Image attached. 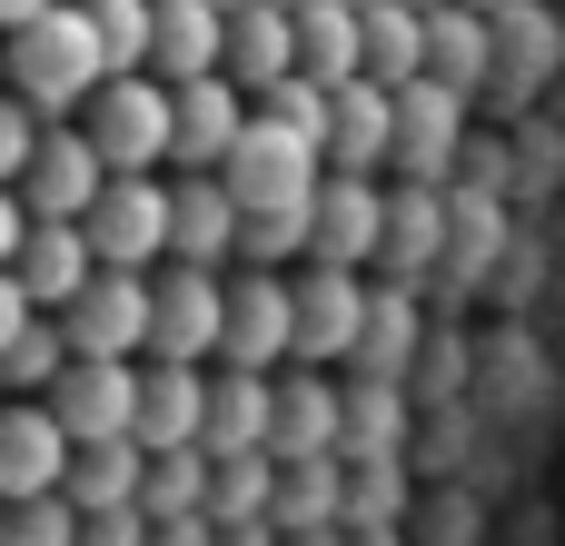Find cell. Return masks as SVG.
<instances>
[{"label":"cell","mask_w":565,"mask_h":546,"mask_svg":"<svg viewBox=\"0 0 565 546\" xmlns=\"http://www.w3.org/2000/svg\"><path fill=\"white\" fill-rule=\"evenodd\" d=\"M288 70H298V10H288V0H248V10L228 20V80H238L248 99H268Z\"/></svg>","instance_id":"cell-23"},{"label":"cell","mask_w":565,"mask_h":546,"mask_svg":"<svg viewBox=\"0 0 565 546\" xmlns=\"http://www.w3.org/2000/svg\"><path fill=\"white\" fill-rule=\"evenodd\" d=\"M99 189H109V159L89 149V129H79V119H50L40 159L20 169V199H30L40 219H89V209H99Z\"/></svg>","instance_id":"cell-12"},{"label":"cell","mask_w":565,"mask_h":546,"mask_svg":"<svg viewBox=\"0 0 565 546\" xmlns=\"http://www.w3.org/2000/svg\"><path fill=\"white\" fill-rule=\"evenodd\" d=\"M149 507H119V517H79V546H149Z\"/></svg>","instance_id":"cell-40"},{"label":"cell","mask_w":565,"mask_h":546,"mask_svg":"<svg viewBox=\"0 0 565 546\" xmlns=\"http://www.w3.org/2000/svg\"><path fill=\"white\" fill-rule=\"evenodd\" d=\"M149 70H159L169 90L228 70V10H218V0H159V60H149Z\"/></svg>","instance_id":"cell-26"},{"label":"cell","mask_w":565,"mask_h":546,"mask_svg":"<svg viewBox=\"0 0 565 546\" xmlns=\"http://www.w3.org/2000/svg\"><path fill=\"white\" fill-rule=\"evenodd\" d=\"M447 229H457V199L427 189V179H397V189H387V259H377V279L437 288V269H447Z\"/></svg>","instance_id":"cell-13"},{"label":"cell","mask_w":565,"mask_h":546,"mask_svg":"<svg viewBox=\"0 0 565 546\" xmlns=\"http://www.w3.org/2000/svg\"><path fill=\"white\" fill-rule=\"evenodd\" d=\"M209 378L218 368H179V358H149V408H139V448H209Z\"/></svg>","instance_id":"cell-22"},{"label":"cell","mask_w":565,"mask_h":546,"mask_svg":"<svg viewBox=\"0 0 565 546\" xmlns=\"http://www.w3.org/2000/svg\"><path fill=\"white\" fill-rule=\"evenodd\" d=\"M79 358H149V279L139 269H99L70 308H60Z\"/></svg>","instance_id":"cell-11"},{"label":"cell","mask_w":565,"mask_h":546,"mask_svg":"<svg viewBox=\"0 0 565 546\" xmlns=\"http://www.w3.org/2000/svg\"><path fill=\"white\" fill-rule=\"evenodd\" d=\"M209 487H218V458L209 448H159L149 458V527H169V517H209Z\"/></svg>","instance_id":"cell-34"},{"label":"cell","mask_w":565,"mask_h":546,"mask_svg":"<svg viewBox=\"0 0 565 546\" xmlns=\"http://www.w3.org/2000/svg\"><path fill=\"white\" fill-rule=\"evenodd\" d=\"M278 458H348V378L328 368L278 378Z\"/></svg>","instance_id":"cell-18"},{"label":"cell","mask_w":565,"mask_h":546,"mask_svg":"<svg viewBox=\"0 0 565 546\" xmlns=\"http://www.w3.org/2000/svg\"><path fill=\"white\" fill-rule=\"evenodd\" d=\"M79 129H89V149L109 159V179H149V169L179 159V90H169L159 70H119V80H99V99L79 109Z\"/></svg>","instance_id":"cell-2"},{"label":"cell","mask_w":565,"mask_h":546,"mask_svg":"<svg viewBox=\"0 0 565 546\" xmlns=\"http://www.w3.org/2000/svg\"><path fill=\"white\" fill-rule=\"evenodd\" d=\"M427 288H407V279H377V308H367V338H358V368L348 378H397V388H417V358H427V308H417Z\"/></svg>","instance_id":"cell-20"},{"label":"cell","mask_w":565,"mask_h":546,"mask_svg":"<svg viewBox=\"0 0 565 546\" xmlns=\"http://www.w3.org/2000/svg\"><path fill=\"white\" fill-rule=\"evenodd\" d=\"M169 189H179V239H169V259H189V269H238V229H248L238 189H228L218 169H169Z\"/></svg>","instance_id":"cell-17"},{"label":"cell","mask_w":565,"mask_h":546,"mask_svg":"<svg viewBox=\"0 0 565 546\" xmlns=\"http://www.w3.org/2000/svg\"><path fill=\"white\" fill-rule=\"evenodd\" d=\"M477 119H467V90L447 80H417L397 90V179H427V189H457V159H467Z\"/></svg>","instance_id":"cell-9"},{"label":"cell","mask_w":565,"mask_h":546,"mask_svg":"<svg viewBox=\"0 0 565 546\" xmlns=\"http://www.w3.org/2000/svg\"><path fill=\"white\" fill-rule=\"evenodd\" d=\"M298 70L328 80V90L367 80V10L358 0H308L298 10Z\"/></svg>","instance_id":"cell-25"},{"label":"cell","mask_w":565,"mask_h":546,"mask_svg":"<svg viewBox=\"0 0 565 546\" xmlns=\"http://www.w3.org/2000/svg\"><path fill=\"white\" fill-rule=\"evenodd\" d=\"M10 279H20L40 308H70V298L99 279V249H89V229H79V219H40V229L10 249Z\"/></svg>","instance_id":"cell-19"},{"label":"cell","mask_w":565,"mask_h":546,"mask_svg":"<svg viewBox=\"0 0 565 546\" xmlns=\"http://www.w3.org/2000/svg\"><path fill=\"white\" fill-rule=\"evenodd\" d=\"M565 60V30L536 10V0H516V10H497V80H507V99H526L546 70Z\"/></svg>","instance_id":"cell-32"},{"label":"cell","mask_w":565,"mask_h":546,"mask_svg":"<svg viewBox=\"0 0 565 546\" xmlns=\"http://www.w3.org/2000/svg\"><path fill=\"white\" fill-rule=\"evenodd\" d=\"M238 269H308V209H268L238 229Z\"/></svg>","instance_id":"cell-37"},{"label":"cell","mask_w":565,"mask_h":546,"mask_svg":"<svg viewBox=\"0 0 565 546\" xmlns=\"http://www.w3.org/2000/svg\"><path fill=\"white\" fill-rule=\"evenodd\" d=\"M288 546H358L348 527H318V537H288Z\"/></svg>","instance_id":"cell-43"},{"label":"cell","mask_w":565,"mask_h":546,"mask_svg":"<svg viewBox=\"0 0 565 546\" xmlns=\"http://www.w3.org/2000/svg\"><path fill=\"white\" fill-rule=\"evenodd\" d=\"M417 408L397 378H348V458H407Z\"/></svg>","instance_id":"cell-31"},{"label":"cell","mask_w":565,"mask_h":546,"mask_svg":"<svg viewBox=\"0 0 565 546\" xmlns=\"http://www.w3.org/2000/svg\"><path fill=\"white\" fill-rule=\"evenodd\" d=\"M218 10H228V20H238V10H248V0H218Z\"/></svg>","instance_id":"cell-45"},{"label":"cell","mask_w":565,"mask_h":546,"mask_svg":"<svg viewBox=\"0 0 565 546\" xmlns=\"http://www.w3.org/2000/svg\"><path fill=\"white\" fill-rule=\"evenodd\" d=\"M447 199H457V229H447L437 298H467V288L497 269V249H507V199H487V189H447Z\"/></svg>","instance_id":"cell-27"},{"label":"cell","mask_w":565,"mask_h":546,"mask_svg":"<svg viewBox=\"0 0 565 546\" xmlns=\"http://www.w3.org/2000/svg\"><path fill=\"white\" fill-rule=\"evenodd\" d=\"M70 497H79V517H119V507H139V497H149V448H139V438H99V448H79V458H70Z\"/></svg>","instance_id":"cell-28"},{"label":"cell","mask_w":565,"mask_h":546,"mask_svg":"<svg viewBox=\"0 0 565 546\" xmlns=\"http://www.w3.org/2000/svg\"><path fill=\"white\" fill-rule=\"evenodd\" d=\"M89 229V249H99V269H169V239H179V189L149 169V179H109L99 189V209L79 219Z\"/></svg>","instance_id":"cell-5"},{"label":"cell","mask_w":565,"mask_h":546,"mask_svg":"<svg viewBox=\"0 0 565 546\" xmlns=\"http://www.w3.org/2000/svg\"><path fill=\"white\" fill-rule=\"evenodd\" d=\"M427 80H447V90H487L497 80V20L487 10H467V0H447V10H427Z\"/></svg>","instance_id":"cell-24"},{"label":"cell","mask_w":565,"mask_h":546,"mask_svg":"<svg viewBox=\"0 0 565 546\" xmlns=\"http://www.w3.org/2000/svg\"><path fill=\"white\" fill-rule=\"evenodd\" d=\"M228 348V269H149V358H179V368H218Z\"/></svg>","instance_id":"cell-4"},{"label":"cell","mask_w":565,"mask_h":546,"mask_svg":"<svg viewBox=\"0 0 565 546\" xmlns=\"http://www.w3.org/2000/svg\"><path fill=\"white\" fill-rule=\"evenodd\" d=\"M278 527L288 537L348 527V458H288L278 468Z\"/></svg>","instance_id":"cell-29"},{"label":"cell","mask_w":565,"mask_h":546,"mask_svg":"<svg viewBox=\"0 0 565 546\" xmlns=\"http://www.w3.org/2000/svg\"><path fill=\"white\" fill-rule=\"evenodd\" d=\"M467 10H487V20H497V10H516V0H467Z\"/></svg>","instance_id":"cell-44"},{"label":"cell","mask_w":565,"mask_h":546,"mask_svg":"<svg viewBox=\"0 0 565 546\" xmlns=\"http://www.w3.org/2000/svg\"><path fill=\"white\" fill-rule=\"evenodd\" d=\"M109 80V50L89 30V0H60L50 20L10 30V99H30L40 119H79Z\"/></svg>","instance_id":"cell-1"},{"label":"cell","mask_w":565,"mask_h":546,"mask_svg":"<svg viewBox=\"0 0 565 546\" xmlns=\"http://www.w3.org/2000/svg\"><path fill=\"white\" fill-rule=\"evenodd\" d=\"M248 119H258V99H248L228 70L179 80V159H169V169H228V149L248 139Z\"/></svg>","instance_id":"cell-15"},{"label":"cell","mask_w":565,"mask_h":546,"mask_svg":"<svg viewBox=\"0 0 565 546\" xmlns=\"http://www.w3.org/2000/svg\"><path fill=\"white\" fill-rule=\"evenodd\" d=\"M417 487H407V458H348V537H387L407 527Z\"/></svg>","instance_id":"cell-33"},{"label":"cell","mask_w":565,"mask_h":546,"mask_svg":"<svg viewBox=\"0 0 565 546\" xmlns=\"http://www.w3.org/2000/svg\"><path fill=\"white\" fill-rule=\"evenodd\" d=\"M89 30H99V50H109V80L159 60V0H89Z\"/></svg>","instance_id":"cell-36"},{"label":"cell","mask_w":565,"mask_h":546,"mask_svg":"<svg viewBox=\"0 0 565 546\" xmlns=\"http://www.w3.org/2000/svg\"><path fill=\"white\" fill-rule=\"evenodd\" d=\"M218 368H298V269H228V348Z\"/></svg>","instance_id":"cell-6"},{"label":"cell","mask_w":565,"mask_h":546,"mask_svg":"<svg viewBox=\"0 0 565 546\" xmlns=\"http://www.w3.org/2000/svg\"><path fill=\"white\" fill-rule=\"evenodd\" d=\"M70 458H79V438L50 418V398H20L0 418V497H60Z\"/></svg>","instance_id":"cell-14"},{"label":"cell","mask_w":565,"mask_h":546,"mask_svg":"<svg viewBox=\"0 0 565 546\" xmlns=\"http://www.w3.org/2000/svg\"><path fill=\"white\" fill-rule=\"evenodd\" d=\"M149 546H218V517H169Z\"/></svg>","instance_id":"cell-41"},{"label":"cell","mask_w":565,"mask_h":546,"mask_svg":"<svg viewBox=\"0 0 565 546\" xmlns=\"http://www.w3.org/2000/svg\"><path fill=\"white\" fill-rule=\"evenodd\" d=\"M50 10H60V0H0V20H10V30H30V20H50Z\"/></svg>","instance_id":"cell-42"},{"label":"cell","mask_w":565,"mask_h":546,"mask_svg":"<svg viewBox=\"0 0 565 546\" xmlns=\"http://www.w3.org/2000/svg\"><path fill=\"white\" fill-rule=\"evenodd\" d=\"M308 259H328V269H377V259H387V179L328 169V189H318V209H308Z\"/></svg>","instance_id":"cell-10"},{"label":"cell","mask_w":565,"mask_h":546,"mask_svg":"<svg viewBox=\"0 0 565 546\" xmlns=\"http://www.w3.org/2000/svg\"><path fill=\"white\" fill-rule=\"evenodd\" d=\"M0 546H79V497H70V487H60V497H10Z\"/></svg>","instance_id":"cell-38"},{"label":"cell","mask_w":565,"mask_h":546,"mask_svg":"<svg viewBox=\"0 0 565 546\" xmlns=\"http://www.w3.org/2000/svg\"><path fill=\"white\" fill-rule=\"evenodd\" d=\"M278 448H248V458H218V487H209V517L218 527H258V517H278Z\"/></svg>","instance_id":"cell-35"},{"label":"cell","mask_w":565,"mask_h":546,"mask_svg":"<svg viewBox=\"0 0 565 546\" xmlns=\"http://www.w3.org/2000/svg\"><path fill=\"white\" fill-rule=\"evenodd\" d=\"M278 378H288V368H278ZM278 378H268V368H218V378H209V458L278 448Z\"/></svg>","instance_id":"cell-21"},{"label":"cell","mask_w":565,"mask_h":546,"mask_svg":"<svg viewBox=\"0 0 565 546\" xmlns=\"http://www.w3.org/2000/svg\"><path fill=\"white\" fill-rule=\"evenodd\" d=\"M218 179L238 189L248 219H268V209H318V189H328V139H308V129H288V119L258 109Z\"/></svg>","instance_id":"cell-3"},{"label":"cell","mask_w":565,"mask_h":546,"mask_svg":"<svg viewBox=\"0 0 565 546\" xmlns=\"http://www.w3.org/2000/svg\"><path fill=\"white\" fill-rule=\"evenodd\" d=\"M367 308H377V288H367V269H328V259H308L298 269V368H358V338H367Z\"/></svg>","instance_id":"cell-7"},{"label":"cell","mask_w":565,"mask_h":546,"mask_svg":"<svg viewBox=\"0 0 565 546\" xmlns=\"http://www.w3.org/2000/svg\"><path fill=\"white\" fill-rule=\"evenodd\" d=\"M507 179H516L507 139H497V129H477V139H467V159H457V189H487V199H507Z\"/></svg>","instance_id":"cell-39"},{"label":"cell","mask_w":565,"mask_h":546,"mask_svg":"<svg viewBox=\"0 0 565 546\" xmlns=\"http://www.w3.org/2000/svg\"><path fill=\"white\" fill-rule=\"evenodd\" d=\"M139 408H149V358H70V378L50 388V418L99 448V438H139Z\"/></svg>","instance_id":"cell-8"},{"label":"cell","mask_w":565,"mask_h":546,"mask_svg":"<svg viewBox=\"0 0 565 546\" xmlns=\"http://www.w3.org/2000/svg\"><path fill=\"white\" fill-rule=\"evenodd\" d=\"M328 169L358 179H397V90L387 80H348L328 109Z\"/></svg>","instance_id":"cell-16"},{"label":"cell","mask_w":565,"mask_h":546,"mask_svg":"<svg viewBox=\"0 0 565 546\" xmlns=\"http://www.w3.org/2000/svg\"><path fill=\"white\" fill-rule=\"evenodd\" d=\"M417 10H447V0H417Z\"/></svg>","instance_id":"cell-46"},{"label":"cell","mask_w":565,"mask_h":546,"mask_svg":"<svg viewBox=\"0 0 565 546\" xmlns=\"http://www.w3.org/2000/svg\"><path fill=\"white\" fill-rule=\"evenodd\" d=\"M358 10H367V80L417 90L427 80V10L417 0H358Z\"/></svg>","instance_id":"cell-30"}]
</instances>
